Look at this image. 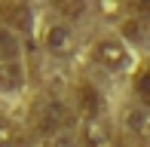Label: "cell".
<instances>
[{"label":"cell","instance_id":"cell-1","mask_svg":"<svg viewBox=\"0 0 150 147\" xmlns=\"http://www.w3.org/2000/svg\"><path fill=\"white\" fill-rule=\"evenodd\" d=\"M71 107H67L61 98H40L31 110V123L40 135H52V132L71 126Z\"/></svg>","mask_w":150,"mask_h":147},{"label":"cell","instance_id":"cell-2","mask_svg":"<svg viewBox=\"0 0 150 147\" xmlns=\"http://www.w3.org/2000/svg\"><path fill=\"white\" fill-rule=\"evenodd\" d=\"M92 58L104 68H120V64H126V49L120 40H98L92 46Z\"/></svg>","mask_w":150,"mask_h":147},{"label":"cell","instance_id":"cell-3","mask_svg":"<svg viewBox=\"0 0 150 147\" xmlns=\"http://www.w3.org/2000/svg\"><path fill=\"white\" fill-rule=\"evenodd\" d=\"M83 147H120L113 138V129L101 119H89L83 126Z\"/></svg>","mask_w":150,"mask_h":147},{"label":"cell","instance_id":"cell-4","mask_svg":"<svg viewBox=\"0 0 150 147\" xmlns=\"http://www.w3.org/2000/svg\"><path fill=\"white\" fill-rule=\"evenodd\" d=\"M0 18H3V25L12 31V34L31 28V9L25 3H6V6H0Z\"/></svg>","mask_w":150,"mask_h":147},{"label":"cell","instance_id":"cell-5","mask_svg":"<svg viewBox=\"0 0 150 147\" xmlns=\"http://www.w3.org/2000/svg\"><path fill=\"white\" fill-rule=\"evenodd\" d=\"M77 107H80L83 117L98 119V113H101V95H98V89H95L92 83H80L77 86Z\"/></svg>","mask_w":150,"mask_h":147},{"label":"cell","instance_id":"cell-6","mask_svg":"<svg viewBox=\"0 0 150 147\" xmlns=\"http://www.w3.org/2000/svg\"><path fill=\"white\" fill-rule=\"evenodd\" d=\"M25 83V71L18 61H0V92H16Z\"/></svg>","mask_w":150,"mask_h":147},{"label":"cell","instance_id":"cell-7","mask_svg":"<svg viewBox=\"0 0 150 147\" xmlns=\"http://www.w3.org/2000/svg\"><path fill=\"white\" fill-rule=\"evenodd\" d=\"M43 40H46V49H52V52H67L71 49V28L67 25H52V28H46V34H43Z\"/></svg>","mask_w":150,"mask_h":147},{"label":"cell","instance_id":"cell-8","mask_svg":"<svg viewBox=\"0 0 150 147\" xmlns=\"http://www.w3.org/2000/svg\"><path fill=\"white\" fill-rule=\"evenodd\" d=\"M18 55V37L9 28H0V61H16Z\"/></svg>","mask_w":150,"mask_h":147},{"label":"cell","instance_id":"cell-9","mask_svg":"<svg viewBox=\"0 0 150 147\" xmlns=\"http://www.w3.org/2000/svg\"><path fill=\"white\" fill-rule=\"evenodd\" d=\"M135 92H138V98L150 107V61H144L141 71L135 74Z\"/></svg>","mask_w":150,"mask_h":147},{"label":"cell","instance_id":"cell-10","mask_svg":"<svg viewBox=\"0 0 150 147\" xmlns=\"http://www.w3.org/2000/svg\"><path fill=\"white\" fill-rule=\"evenodd\" d=\"M52 147H83L77 141V138L71 135V132H61V135H55V141H52Z\"/></svg>","mask_w":150,"mask_h":147},{"label":"cell","instance_id":"cell-11","mask_svg":"<svg viewBox=\"0 0 150 147\" xmlns=\"http://www.w3.org/2000/svg\"><path fill=\"white\" fill-rule=\"evenodd\" d=\"M58 9L64 12V16H80V12H83V6H80V3H61Z\"/></svg>","mask_w":150,"mask_h":147},{"label":"cell","instance_id":"cell-12","mask_svg":"<svg viewBox=\"0 0 150 147\" xmlns=\"http://www.w3.org/2000/svg\"><path fill=\"white\" fill-rule=\"evenodd\" d=\"M0 147H3V144H0Z\"/></svg>","mask_w":150,"mask_h":147}]
</instances>
